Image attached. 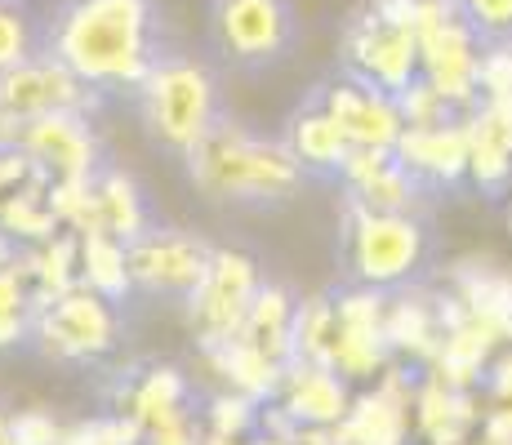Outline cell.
Wrapping results in <instances>:
<instances>
[{"label": "cell", "instance_id": "obj_1", "mask_svg": "<svg viewBox=\"0 0 512 445\" xmlns=\"http://www.w3.org/2000/svg\"><path fill=\"white\" fill-rule=\"evenodd\" d=\"M49 54L94 89H139L152 72V5L147 0H72L54 18Z\"/></svg>", "mask_w": 512, "mask_h": 445}, {"label": "cell", "instance_id": "obj_2", "mask_svg": "<svg viewBox=\"0 0 512 445\" xmlns=\"http://www.w3.org/2000/svg\"><path fill=\"white\" fill-rule=\"evenodd\" d=\"M187 178H192L210 201L277 205L299 192L303 165H299V156L290 152V143L250 138L241 125L219 121L187 152Z\"/></svg>", "mask_w": 512, "mask_h": 445}, {"label": "cell", "instance_id": "obj_3", "mask_svg": "<svg viewBox=\"0 0 512 445\" xmlns=\"http://www.w3.org/2000/svg\"><path fill=\"white\" fill-rule=\"evenodd\" d=\"M139 98L147 130L179 156H187L219 125V116H214V107H219L214 76L192 58H156L147 81L139 85Z\"/></svg>", "mask_w": 512, "mask_h": 445}, {"label": "cell", "instance_id": "obj_4", "mask_svg": "<svg viewBox=\"0 0 512 445\" xmlns=\"http://www.w3.org/2000/svg\"><path fill=\"white\" fill-rule=\"evenodd\" d=\"M415 36H419V76L437 85L459 116H468L481 98L477 94L481 32L464 18L459 0H419Z\"/></svg>", "mask_w": 512, "mask_h": 445}, {"label": "cell", "instance_id": "obj_5", "mask_svg": "<svg viewBox=\"0 0 512 445\" xmlns=\"http://www.w3.org/2000/svg\"><path fill=\"white\" fill-rule=\"evenodd\" d=\"M423 254H428V232L415 214H383L352 201L348 263L361 285L397 290L423 267Z\"/></svg>", "mask_w": 512, "mask_h": 445}, {"label": "cell", "instance_id": "obj_6", "mask_svg": "<svg viewBox=\"0 0 512 445\" xmlns=\"http://www.w3.org/2000/svg\"><path fill=\"white\" fill-rule=\"evenodd\" d=\"M116 334H121V321H116L112 299L85 285L58 294L32 321V339L54 361H103L116 348Z\"/></svg>", "mask_w": 512, "mask_h": 445}, {"label": "cell", "instance_id": "obj_7", "mask_svg": "<svg viewBox=\"0 0 512 445\" xmlns=\"http://www.w3.org/2000/svg\"><path fill=\"white\" fill-rule=\"evenodd\" d=\"M259 263L241 250H214L210 272L201 276L192 294H187V316H192L196 343H219L241 334L245 312H250L254 294H259Z\"/></svg>", "mask_w": 512, "mask_h": 445}, {"label": "cell", "instance_id": "obj_8", "mask_svg": "<svg viewBox=\"0 0 512 445\" xmlns=\"http://www.w3.org/2000/svg\"><path fill=\"white\" fill-rule=\"evenodd\" d=\"M98 103V89L85 85L63 58L41 54L27 58V63L0 72V112L14 116V121H36L49 112H85L90 116Z\"/></svg>", "mask_w": 512, "mask_h": 445}, {"label": "cell", "instance_id": "obj_9", "mask_svg": "<svg viewBox=\"0 0 512 445\" xmlns=\"http://www.w3.org/2000/svg\"><path fill=\"white\" fill-rule=\"evenodd\" d=\"M210 32H214V45H219L232 63L259 67L290 49L294 14L285 0H214Z\"/></svg>", "mask_w": 512, "mask_h": 445}, {"label": "cell", "instance_id": "obj_10", "mask_svg": "<svg viewBox=\"0 0 512 445\" xmlns=\"http://www.w3.org/2000/svg\"><path fill=\"white\" fill-rule=\"evenodd\" d=\"M339 312V339H334L330 365L352 383V388H366L383 374V365L392 361V348L383 339V312H388V290H374L361 285L334 299Z\"/></svg>", "mask_w": 512, "mask_h": 445}, {"label": "cell", "instance_id": "obj_11", "mask_svg": "<svg viewBox=\"0 0 512 445\" xmlns=\"http://www.w3.org/2000/svg\"><path fill=\"white\" fill-rule=\"evenodd\" d=\"M210 245L187 232H147L130 241V276L134 290L165 294V299H187L210 272Z\"/></svg>", "mask_w": 512, "mask_h": 445}, {"label": "cell", "instance_id": "obj_12", "mask_svg": "<svg viewBox=\"0 0 512 445\" xmlns=\"http://www.w3.org/2000/svg\"><path fill=\"white\" fill-rule=\"evenodd\" d=\"M348 67L357 81L383 89V94H401L419 76V36L410 27L379 23L370 9L348 32Z\"/></svg>", "mask_w": 512, "mask_h": 445}, {"label": "cell", "instance_id": "obj_13", "mask_svg": "<svg viewBox=\"0 0 512 445\" xmlns=\"http://www.w3.org/2000/svg\"><path fill=\"white\" fill-rule=\"evenodd\" d=\"M23 152L45 165L49 178H94L98 174V138L85 112H49L27 121Z\"/></svg>", "mask_w": 512, "mask_h": 445}, {"label": "cell", "instance_id": "obj_14", "mask_svg": "<svg viewBox=\"0 0 512 445\" xmlns=\"http://www.w3.org/2000/svg\"><path fill=\"white\" fill-rule=\"evenodd\" d=\"M339 178L348 183L352 201L383 214H410L423 192V183L397 161L392 147H352L339 165Z\"/></svg>", "mask_w": 512, "mask_h": 445}, {"label": "cell", "instance_id": "obj_15", "mask_svg": "<svg viewBox=\"0 0 512 445\" xmlns=\"http://www.w3.org/2000/svg\"><path fill=\"white\" fill-rule=\"evenodd\" d=\"M321 107L343 125L352 147H397L401 130H406V121H401V112H397V98L366 85V81H357V76L330 85Z\"/></svg>", "mask_w": 512, "mask_h": 445}, {"label": "cell", "instance_id": "obj_16", "mask_svg": "<svg viewBox=\"0 0 512 445\" xmlns=\"http://www.w3.org/2000/svg\"><path fill=\"white\" fill-rule=\"evenodd\" d=\"M352 397H357V388L326 361H290L277 392V401L303 428H334L352 410Z\"/></svg>", "mask_w": 512, "mask_h": 445}, {"label": "cell", "instance_id": "obj_17", "mask_svg": "<svg viewBox=\"0 0 512 445\" xmlns=\"http://www.w3.org/2000/svg\"><path fill=\"white\" fill-rule=\"evenodd\" d=\"M486 419V397L464 388H446L423 370L419 397H415V437L423 445H472L477 428Z\"/></svg>", "mask_w": 512, "mask_h": 445}, {"label": "cell", "instance_id": "obj_18", "mask_svg": "<svg viewBox=\"0 0 512 445\" xmlns=\"http://www.w3.org/2000/svg\"><path fill=\"white\" fill-rule=\"evenodd\" d=\"M201 361L210 365V374L223 383V388L241 392L250 401H277L281 392V379H285V361L268 356L263 348H254L250 339L232 334V339H219V343H196Z\"/></svg>", "mask_w": 512, "mask_h": 445}, {"label": "cell", "instance_id": "obj_19", "mask_svg": "<svg viewBox=\"0 0 512 445\" xmlns=\"http://www.w3.org/2000/svg\"><path fill=\"white\" fill-rule=\"evenodd\" d=\"M392 152L419 183L450 187L468 178V125L459 116L450 125H432V130H401Z\"/></svg>", "mask_w": 512, "mask_h": 445}, {"label": "cell", "instance_id": "obj_20", "mask_svg": "<svg viewBox=\"0 0 512 445\" xmlns=\"http://www.w3.org/2000/svg\"><path fill=\"white\" fill-rule=\"evenodd\" d=\"M415 437V405L397 401L379 383H366L352 397V410L334 423L339 445H410Z\"/></svg>", "mask_w": 512, "mask_h": 445}, {"label": "cell", "instance_id": "obj_21", "mask_svg": "<svg viewBox=\"0 0 512 445\" xmlns=\"http://www.w3.org/2000/svg\"><path fill=\"white\" fill-rule=\"evenodd\" d=\"M499 348H504V339H499L490 325H481L477 316H468L464 325H455V330L441 334V348L423 370H428L432 379H441L446 388L477 392L481 379H486V365L495 361Z\"/></svg>", "mask_w": 512, "mask_h": 445}, {"label": "cell", "instance_id": "obj_22", "mask_svg": "<svg viewBox=\"0 0 512 445\" xmlns=\"http://www.w3.org/2000/svg\"><path fill=\"white\" fill-rule=\"evenodd\" d=\"M14 263L23 267L27 285H32V303H36V312H41L58 294L81 285V236L63 227V232L49 236L41 245H18Z\"/></svg>", "mask_w": 512, "mask_h": 445}, {"label": "cell", "instance_id": "obj_23", "mask_svg": "<svg viewBox=\"0 0 512 445\" xmlns=\"http://www.w3.org/2000/svg\"><path fill=\"white\" fill-rule=\"evenodd\" d=\"M383 339H388L397 361L428 365L441 348L437 303L428 294H392L388 312H383Z\"/></svg>", "mask_w": 512, "mask_h": 445}, {"label": "cell", "instance_id": "obj_24", "mask_svg": "<svg viewBox=\"0 0 512 445\" xmlns=\"http://www.w3.org/2000/svg\"><path fill=\"white\" fill-rule=\"evenodd\" d=\"M116 410L134 414L147 432L161 428V423H170V419H179V414H187V379H183V370H174V365H152V370L125 379Z\"/></svg>", "mask_w": 512, "mask_h": 445}, {"label": "cell", "instance_id": "obj_25", "mask_svg": "<svg viewBox=\"0 0 512 445\" xmlns=\"http://www.w3.org/2000/svg\"><path fill=\"white\" fill-rule=\"evenodd\" d=\"M450 290L464 299V308L481 325L512 343V272H499L495 263H459Z\"/></svg>", "mask_w": 512, "mask_h": 445}, {"label": "cell", "instance_id": "obj_26", "mask_svg": "<svg viewBox=\"0 0 512 445\" xmlns=\"http://www.w3.org/2000/svg\"><path fill=\"white\" fill-rule=\"evenodd\" d=\"M49 183H54V178H49V170L41 165L18 192H9L5 201H0V227L14 236V245H41L49 236L63 232L54 205H49Z\"/></svg>", "mask_w": 512, "mask_h": 445}, {"label": "cell", "instance_id": "obj_27", "mask_svg": "<svg viewBox=\"0 0 512 445\" xmlns=\"http://www.w3.org/2000/svg\"><path fill=\"white\" fill-rule=\"evenodd\" d=\"M294 308H299V303H294L281 285H259L250 312H245L241 339H250L254 348H263L268 356L290 365L294 361Z\"/></svg>", "mask_w": 512, "mask_h": 445}, {"label": "cell", "instance_id": "obj_28", "mask_svg": "<svg viewBox=\"0 0 512 445\" xmlns=\"http://www.w3.org/2000/svg\"><path fill=\"white\" fill-rule=\"evenodd\" d=\"M81 285L103 299L121 303L125 294L134 290L130 276V245L112 232H81Z\"/></svg>", "mask_w": 512, "mask_h": 445}, {"label": "cell", "instance_id": "obj_29", "mask_svg": "<svg viewBox=\"0 0 512 445\" xmlns=\"http://www.w3.org/2000/svg\"><path fill=\"white\" fill-rule=\"evenodd\" d=\"M290 152L299 156L303 170H339L352 152V138L343 134V125L334 121L326 107L299 112L290 125Z\"/></svg>", "mask_w": 512, "mask_h": 445}, {"label": "cell", "instance_id": "obj_30", "mask_svg": "<svg viewBox=\"0 0 512 445\" xmlns=\"http://www.w3.org/2000/svg\"><path fill=\"white\" fill-rule=\"evenodd\" d=\"M94 192H98V219H103V232L121 236L125 245L139 241V236L147 232V205L139 196V183H134L125 170H98Z\"/></svg>", "mask_w": 512, "mask_h": 445}, {"label": "cell", "instance_id": "obj_31", "mask_svg": "<svg viewBox=\"0 0 512 445\" xmlns=\"http://www.w3.org/2000/svg\"><path fill=\"white\" fill-rule=\"evenodd\" d=\"M334 339H339V312L334 299L317 294L294 308V361H326L334 356Z\"/></svg>", "mask_w": 512, "mask_h": 445}, {"label": "cell", "instance_id": "obj_32", "mask_svg": "<svg viewBox=\"0 0 512 445\" xmlns=\"http://www.w3.org/2000/svg\"><path fill=\"white\" fill-rule=\"evenodd\" d=\"M32 321H36L32 285H27L23 267L9 259L0 267V352H9V348L32 339Z\"/></svg>", "mask_w": 512, "mask_h": 445}, {"label": "cell", "instance_id": "obj_33", "mask_svg": "<svg viewBox=\"0 0 512 445\" xmlns=\"http://www.w3.org/2000/svg\"><path fill=\"white\" fill-rule=\"evenodd\" d=\"M201 428L205 437H228V441H250L259 432V401L241 397V392L223 388L219 397H210V405L201 410Z\"/></svg>", "mask_w": 512, "mask_h": 445}, {"label": "cell", "instance_id": "obj_34", "mask_svg": "<svg viewBox=\"0 0 512 445\" xmlns=\"http://www.w3.org/2000/svg\"><path fill=\"white\" fill-rule=\"evenodd\" d=\"M49 205H54L58 223L67 232H98L103 219H98V192H94V178H54L49 183Z\"/></svg>", "mask_w": 512, "mask_h": 445}, {"label": "cell", "instance_id": "obj_35", "mask_svg": "<svg viewBox=\"0 0 512 445\" xmlns=\"http://www.w3.org/2000/svg\"><path fill=\"white\" fill-rule=\"evenodd\" d=\"M392 98H397V112H401V121H406V130H432V125L459 121V112L450 107V98L441 94L432 81H423V76H415V81Z\"/></svg>", "mask_w": 512, "mask_h": 445}, {"label": "cell", "instance_id": "obj_36", "mask_svg": "<svg viewBox=\"0 0 512 445\" xmlns=\"http://www.w3.org/2000/svg\"><path fill=\"white\" fill-rule=\"evenodd\" d=\"M36 54V36H32V18L18 0H0V72L27 63Z\"/></svg>", "mask_w": 512, "mask_h": 445}, {"label": "cell", "instance_id": "obj_37", "mask_svg": "<svg viewBox=\"0 0 512 445\" xmlns=\"http://www.w3.org/2000/svg\"><path fill=\"white\" fill-rule=\"evenodd\" d=\"M468 178L481 187V192H499V187L512 183V152L495 147L490 138L468 130Z\"/></svg>", "mask_w": 512, "mask_h": 445}, {"label": "cell", "instance_id": "obj_38", "mask_svg": "<svg viewBox=\"0 0 512 445\" xmlns=\"http://www.w3.org/2000/svg\"><path fill=\"white\" fill-rule=\"evenodd\" d=\"M477 94L481 98H512V36L481 45ZM481 98H477V103H481Z\"/></svg>", "mask_w": 512, "mask_h": 445}, {"label": "cell", "instance_id": "obj_39", "mask_svg": "<svg viewBox=\"0 0 512 445\" xmlns=\"http://www.w3.org/2000/svg\"><path fill=\"white\" fill-rule=\"evenodd\" d=\"M464 125L472 134L490 138L495 147L512 152V98H481V103L464 116Z\"/></svg>", "mask_w": 512, "mask_h": 445}, {"label": "cell", "instance_id": "obj_40", "mask_svg": "<svg viewBox=\"0 0 512 445\" xmlns=\"http://www.w3.org/2000/svg\"><path fill=\"white\" fill-rule=\"evenodd\" d=\"M459 9H464L468 23L477 27L481 36H490V41L512 36V0H459Z\"/></svg>", "mask_w": 512, "mask_h": 445}, {"label": "cell", "instance_id": "obj_41", "mask_svg": "<svg viewBox=\"0 0 512 445\" xmlns=\"http://www.w3.org/2000/svg\"><path fill=\"white\" fill-rule=\"evenodd\" d=\"M9 428H14V445H58L63 441V423H58L49 410L9 414Z\"/></svg>", "mask_w": 512, "mask_h": 445}, {"label": "cell", "instance_id": "obj_42", "mask_svg": "<svg viewBox=\"0 0 512 445\" xmlns=\"http://www.w3.org/2000/svg\"><path fill=\"white\" fill-rule=\"evenodd\" d=\"M481 397H486V405H512V343H504L495 352V361L486 365Z\"/></svg>", "mask_w": 512, "mask_h": 445}, {"label": "cell", "instance_id": "obj_43", "mask_svg": "<svg viewBox=\"0 0 512 445\" xmlns=\"http://www.w3.org/2000/svg\"><path fill=\"white\" fill-rule=\"evenodd\" d=\"M143 445H205V428H201V419L187 410V414H179V419L152 428Z\"/></svg>", "mask_w": 512, "mask_h": 445}, {"label": "cell", "instance_id": "obj_44", "mask_svg": "<svg viewBox=\"0 0 512 445\" xmlns=\"http://www.w3.org/2000/svg\"><path fill=\"white\" fill-rule=\"evenodd\" d=\"M374 18L388 27H410L415 32V14H419V0H374Z\"/></svg>", "mask_w": 512, "mask_h": 445}, {"label": "cell", "instance_id": "obj_45", "mask_svg": "<svg viewBox=\"0 0 512 445\" xmlns=\"http://www.w3.org/2000/svg\"><path fill=\"white\" fill-rule=\"evenodd\" d=\"M58 445H116V441H112V432H107V419H90V423L63 428V441Z\"/></svg>", "mask_w": 512, "mask_h": 445}, {"label": "cell", "instance_id": "obj_46", "mask_svg": "<svg viewBox=\"0 0 512 445\" xmlns=\"http://www.w3.org/2000/svg\"><path fill=\"white\" fill-rule=\"evenodd\" d=\"M294 445H339V441H334V428H299Z\"/></svg>", "mask_w": 512, "mask_h": 445}, {"label": "cell", "instance_id": "obj_47", "mask_svg": "<svg viewBox=\"0 0 512 445\" xmlns=\"http://www.w3.org/2000/svg\"><path fill=\"white\" fill-rule=\"evenodd\" d=\"M14 254H18V245H14V236H9V232H5V227H0V267H5L9 259H14Z\"/></svg>", "mask_w": 512, "mask_h": 445}, {"label": "cell", "instance_id": "obj_48", "mask_svg": "<svg viewBox=\"0 0 512 445\" xmlns=\"http://www.w3.org/2000/svg\"><path fill=\"white\" fill-rule=\"evenodd\" d=\"M0 445H14V428H9V414L0 410Z\"/></svg>", "mask_w": 512, "mask_h": 445}, {"label": "cell", "instance_id": "obj_49", "mask_svg": "<svg viewBox=\"0 0 512 445\" xmlns=\"http://www.w3.org/2000/svg\"><path fill=\"white\" fill-rule=\"evenodd\" d=\"M205 445H250V441H228V437H205Z\"/></svg>", "mask_w": 512, "mask_h": 445}]
</instances>
